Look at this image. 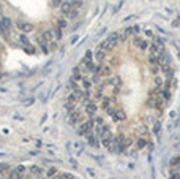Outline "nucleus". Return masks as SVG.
I'll return each mask as SVG.
<instances>
[{"label":"nucleus","mask_w":180,"mask_h":179,"mask_svg":"<svg viewBox=\"0 0 180 179\" xmlns=\"http://www.w3.org/2000/svg\"><path fill=\"white\" fill-rule=\"evenodd\" d=\"M174 67L164 44L138 27L112 33L74 68L66 109L92 146L116 154L145 149L172 98Z\"/></svg>","instance_id":"nucleus-1"}]
</instances>
